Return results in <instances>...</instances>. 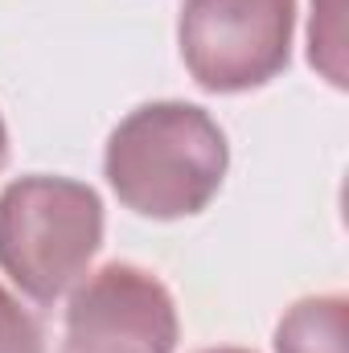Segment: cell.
Masks as SVG:
<instances>
[{
	"mask_svg": "<svg viewBox=\"0 0 349 353\" xmlns=\"http://www.w3.org/2000/svg\"><path fill=\"white\" fill-rule=\"evenodd\" d=\"M222 176L226 136L201 107L148 103L111 132L107 181L144 218H189L206 210Z\"/></svg>",
	"mask_w": 349,
	"mask_h": 353,
	"instance_id": "1",
	"label": "cell"
},
{
	"mask_svg": "<svg viewBox=\"0 0 349 353\" xmlns=\"http://www.w3.org/2000/svg\"><path fill=\"white\" fill-rule=\"evenodd\" d=\"M103 243V205L90 185L21 176L0 193V267L33 300L70 292Z\"/></svg>",
	"mask_w": 349,
	"mask_h": 353,
	"instance_id": "2",
	"label": "cell"
},
{
	"mask_svg": "<svg viewBox=\"0 0 349 353\" xmlns=\"http://www.w3.org/2000/svg\"><path fill=\"white\" fill-rule=\"evenodd\" d=\"M292 21V0H185L181 58L206 90L263 87L288 66Z\"/></svg>",
	"mask_w": 349,
	"mask_h": 353,
	"instance_id": "3",
	"label": "cell"
},
{
	"mask_svg": "<svg viewBox=\"0 0 349 353\" xmlns=\"http://www.w3.org/2000/svg\"><path fill=\"white\" fill-rule=\"evenodd\" d=\"M173 296L132 263L94 271L66 308V353H173Z\"/></svg>",
	"mask_w": 349,
	"mask_h": 353,
	"instance_id": "4",
	"label": "cell"
},
{
	"mask_svg": "<svg viewBox=\"0 0 349 353\" xmlns=\"http://www.w3.org/2000/svg\"><path fill=\"white\" fill-rule=\"evenodd\" d=\"M349 308L341 296H312L300 300L275 333L279 353H346Z\"/></svg>",
	"mask_w": 349,
	"mask_h": 353,
	"instance_id": "5",
	"label": "cell"
},
{
	"mask_svg": "<svg viewBox=\"0 0 349 353\" xmlns=\"http://www.w3.org/2000/svg\"><path fill=\"white\" fill-rule=\"evenodd\" d=\"M346 0H312V29H308V58L333 83L346 87Z\"/></svg>",
	"mask_w": 349,
	"mask_h": 353,
	"instance_id": "6",
	"label": "cell"
},
{
	"mask_svg": "<svg viewBox=\"0 0 349 353\" xmlns=\"http://www.w3.org/2000/svg\"><path fill=\"white\" fill-rule=\"evenodd\" d=\"M0 353H46L41 325L0 288Z\"/></svg>",
	"mask_w": 349,
	"mask_h": 353,
	"instance_id": "7",
	"label": "cell"
},
{
	"mask_svg": "<svg viewBox=\"0 0 349 353\" xmlns=\"http://www.w3.org/2000/svg\"><path fill=\"white\" fill-rule=\"evenodd\" d=\"M4 157H8V136H4V123H0V169H4Z\"/></svg>",
	"mask_w": 349,
	"mask_h": 353,
	"instance_id": "8",
	"label": "cell"
},
{
	"mask_svg": "<svg viewBox=\"0 0 349 353\" xmlns=\"http://www.w3.org/2000/svg\"><path fill=\"white\" fill-rule=\"evenodd\" d=\"M206 353H247V350H206Z\"/></svg>",
	"mask_w": 349,
	"mask_h": 353,
	"instance_id": "9",
	"label": "cell"
}]
</instances>
